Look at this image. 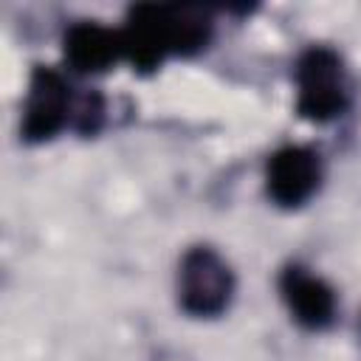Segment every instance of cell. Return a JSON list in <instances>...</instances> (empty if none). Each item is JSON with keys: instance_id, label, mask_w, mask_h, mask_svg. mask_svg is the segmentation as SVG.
<instances>
[{"instance_id": "cell-5", "label": "cell", "mask_w": 361, "mask_h": 361, "mask_svg": "<svg viewBox=\"0 0 361 361\" xmlns=\"http://www.w3.org/2000/svg\"><path fill=\"white\" fill-rule=\"evenodd\" d=\"M322 183L324 161L322 152L310 144H282L265 161V197L282 212H296L307 206L319 195Z\"/></svg>"}, {"instance_id": "cell-7", "label": "cell", "mask_w": 361, "mask_h": 361, "mask_svg": "<svg viewBox=\"0 0 361 361\" xmlns=\"http://www.w3.org/2000/svg\"><path fill=\"white\" fill-rule=\"evenodd\" d=\"M62 59L76 76H99L124 62L121 31L99 20H76L62 34Z\"/></svg>"}, {"instance_id": "cell-1", "label": "cell", "mask_w": 361, "mask_h": 361, "mask_svg": "<svg viewBox=\"0 0 361 361\" xmlns=\"http://www.w3.org/2000/svg\"><path fill=\"white\" fill-rule=\"evenodd\" d=\"M118 31L124 62L138 73H152L172 56L189 59L206 51L214 37V17L212 8L195 3H135Z\"/></svg>"}, {"instance_id": "cell-6", "label": "cell", "mask_w": 361, "mask_h": 361, "mask_svg": "<svg viewBox=\"0 0 361 361\" xmlns=\"http://www.w3.org/2000/svg\"><path fill=\"white\" fill-rule=\"evenodd\" d=\"M276 290L290 313V319L307 330V333H324L336 324L338 319V293L336 288L316 274L313 268L302 262H288L282 265L276 276Z\"/></svg>"}, {"instance_id": "cell-4", "label": "cell", "mask_w": 361, "mask_h": 361, "mask_svg": "<svg viewBox=\"0 0 361 361\" xmlns=\"http://www.w3.org/2000/svg\"><path fill=\"white\" fill-rule=\"evenodd\" d=\"M79 102L82 90H76L59 68L34 65L23 102L20 141L37 147L54 141L65 130H76Z\"/></svg>"}, {"instance_id": "cell-3", "label": "cell", "mask_w": 361, "mask_h": 361, "mask_svg": "<svg viewBox=\"0 0 361 361\" xmlns=\"http://www.w3.org/2000/svg\"><path fill=\"white\" fill-rule=\"evenodd\" d=\"M178 307L189 319H220L237 296V276L231 262L206 243L183 251L178 262Z\"/></svg>"}, {"instance_id": "cell-2", "label": "cell", "mask_w": 361, "mask_h": 361, "mask_svg": "<svg viewBox=\"0 0 361 361\" xmlns=\"http://www.w3.org/2000/svg\"><path fill=\"white\" fill-rule=\"evenodd\" d=\"M296 113L313 124H330L353 107V79L344 56L324 42H313L299 51L293 62Z\"/></svg>"}]
</instances>
